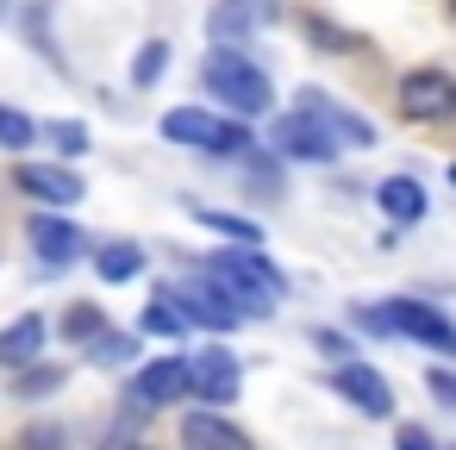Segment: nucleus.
Returning a JSON list of instances; mask_svg holds the SVG:
<instances>
[{"label": "nucleus", "instance_id": "nucleus-16", "mask_svg": "<svg viewBox=\"0 0 456 450\" xmlns=\"http://www.w3.org/2000/svg\"><path fill=\"white\" fill-rule=\"evenodd\" d=\"M375 200H381V213H387L394 225H419V219H425V188H419L412 176H387V182L375 188Z\"/></svg>", "mask_w": 456, "mask_h": 450}, {"label": "nucleus", "instance_id": "nucleus-1", "mask_svg": "<svg viewBox=\"0 0 456 450\" xmlns=\"http://www.w3.org/2000/svg\"><path fill=\"white\" fill-rule=\"evenodd\" d=\"M213 288L232 300V313L244 319V313H275V294L288 288L281 282V269L263 257V250H219L213 257Z\"/></svg>", "mask_w": 456, "mask_h": 450}, {"label": "nucleus", "instance_id": "nucleus-27", "mask_svg": "<svg viewBox=\"0 0 456 450\" xmlns=\"http://www.w3.org/2000/svg\"><path fill=\"white\" fill-rule=\"evenodd\" d=\"M26 450H63V425H32L26 431Z\"/></svg>", "mask_w": 456, "mask_h": 450}, {"label": "nucleus", "instance_id": "nucleus-4", "mask_svg": "<svg viewBox=\"0 0 456 450\" xmlns=\"http://www.w3.org/2000/svg\"><path fill=\"white\" fill-rule=\"evenodd\" d=\"M269 144H275L288 163H338V138H331V126H325V119H313L306 107H300V113H288V119H275Z\"/></svg>", "mask_w": 456, "mask_h": 450}, {"label": "nucleus", "instance_id": "nucleus-7", "mask_svg": "<svg viewBox=\"0 0 456 450\" xmlns=\"http://www.w3.org/2000/svg\"><path fill=\"white\" fill-rule=\"evenodd\" d=\"M338 394L350 400V406H362L369 419H387L394 413V388H387V375L381 369H369V363H338Z\"/></svg>", "mask_w": 456, "mask_h": 450}, {"label": "nucleus", "instance_id": "nucleus-14", "mask_svg": "<svg viewBox=\"0 0 456 450\" xmlns=\"http://www.w3.org/2000/svg\"><path fill=\"white\" fill-rule=\"evenodd\" d=\"M26 238L38 244L45 263H76V257H82V232H76L69 219H57V213H38V219L26 225Z\"/></svg>", "mask_w": 456, "mask_h": 450}, {"label": "nucleus", "instance_id": "nucleus-31", "mask_svg": "<svg viewBox=\"0 0 456 450\" xmlns=\"http://www.w3.org/2000/svg\"><path fill=\"white\" fill-rule=\"evenodd\" d=\"M313 344H319L325 356H344V338H338V331H313Z\"/></svg>", "mask_w": 456, "mask_h": 450}, {"label": "nucleus", "instance_id": "nucleus-26", "mask_svg": "<svg viewBox=\"0 0 456 450\" xmlns=\"http://www.w3.org/2000/svg\"><path fill=\"white\" fill-rule=\"evenodd\" d=\"M51 138H57V151H63V157H82V151H88V132H82L76 119H69V126L57 119V126H51Z\"/></svg>", "mask_w": 456, "mask_h": 450}, {"label": "nucleus", "instance_id": "nucleus-17", "mask_svg": "<svg viewBox=\"0 0 456 450\" xmlns=\"http://www.w3.org/2000/svg\"><path fill=\"white\" fill-rule=\"evenodd\" d=\"M175 300H182V319H200V325H213V331H232V325H238V313L225 307L219 288H182Z\"/></svg>", "mask_w": 456, "mask_h": 450}, {"label": "nucleus", "instance_id": "nucleus-10", "mask_svg": "<svg viewBox=\"0 0 456 450\" xmlns=\"http://www.w3.org/2000/svg\"><path fill=\"white\" fill-rule=\"evenodd\" d=\"M281 20V0H219V7H213V38H244V32H256V26H275Z\"/></svg>", "mask_w": 456, "mask_h": 450}, {"label": "nucleus", "instance_id": "nucleus-15", "mask_svg": "<svg viewBox=\"0 0 456 450\" xmlns=\"http://www.w3.org/2000/svg\"><path fill=\"white\" fill-rule=\"evenodd\" d=\"M38 350H45V319L38 313H20L7 331H0V369H26Z\"/></svg>", "mask_w": 456, "mask_h": 450}, {"label": "nucleus", "instance_id": "nucleus-9", "mask_svg": "<svg viewBox=\"0 0 456 450\" xmlns=\"http://www.w3.org/2000/svg\"><path fill=\"white\" fill-rule=\"evenodd\" d=\"M13 182H20V194H32V200H45V207H76V200H82V176L51 169V163H20Z\"/></svg>", "mask_w": 456, "mask_h": 450}, {"label": "nucleus", "instance_id": "nucleus-33", "mask_svg": "<svg viewBox=\"0 0 456 450\" xmlns=\"http://www.w3.org/2000/svg\"><path fill=\"white\" fill-rule=\"evenodd\" d=\"M132 450H144V444H132Z\"/></svg>", "mask_w": 456, "mask_h": 450}, {"label": "nucleus", "instance_id": "nucleus-11", "mask_svg": "<svg viewBox=\"0 0 456 450\" xmlns=\"http://www.w3.org/2000/svg\"><path fill=\"white\" fill-rule=\"evenodd\" d=\"M300 107H306L313 119H325L338 144H375V126H369L362 113H350V107H338V101H331L325 88H300Z\"/></svg>", "mask_w": 456, "mask_h": 450}, {"label": "nucleus", "instance_id": "nucleus-22", "mask_svg": "<svg viewBox=\"0 0 456 450\" xmlns=\"http://www.w3.org/2000/svg\"><path fill=\"white\" fill-rule=\"evenodd\" d=\"M32 138H38V126L20 107H0V151H26Z\"/></svg>", "mask_w": 456, "mask_h": 450}, {"label": "nucleus", "instance_id": "nucleus-28", "mask_svg": "<svg viewBox=\"0 0 456 450\" xmlns=\"http://www.w3.org/2000/svg\"><path fill=\"white\" fill-rule=\"evenodd\" d=\"M51 388H63V375H57V369H32V375L20 381V394H51Z\"/></svg>", "mask_w": 456, "mask_h": 450}, {"label": "nucleus", "instance_id": "nucleus-21", "mask_svg": "<svg viewBox=\"0 0 456 450\" xmlns=\"http://www.w3.org/2000/svg\"><path fill=\"white\" fill-rule=\"evenodd\" d=\"M132 356H138V344H132L126 331H101V338H94V363H101V369H126Z\"/></svg>", "mask_w": 456, "mask_h": 450}, {"label": "nucleus", "instance_id": "nucleus-29", "mask_svg": "<svg viewBox=\"0 0 456 450\" xmlns=\"http://www.w3.org/2000/svg\"><path fill=\"white\" fill-rule=\"evenodd\" d=\"M394 450H437V444H431V431H419V425H400Z\"/></svg>", "mask_w": 456, "mask_h": 450}, {"label": "nucleus", "instance_id": "nucleus-32", "mask_svg": "<svg viewBox=\"0 0 456 450\" xmlns=\"http://www.w3.org/2000/svg\"><path fill=\"white\" fill-rule=\"evenodd\" d=\"M450 182H456V169H450Z\"/></svg>", "mask_w": 456, "mask_h": 450}, {"label": "nucleus", "instance_id": "nucleus-19", "mask_svg": "<svg viewBox=\"0 0 456 450\" xmlns=\"http://www.w3.org/2000/svg\"><path fill=\"white\" fill-rule=\"evenodd\" d=\"M188 213H194L207 232H225V238H238V244H256V238H263L250 219H232V213H213V207H188Z\"/></svg>", "mask_w": 456, "mask_h": 450}, {"label": "nucleus", "instance_id": "nucleus-13", "mask_svg": "<svg viewBox=\"0 0 456 450\" xmlns=\"http://www.w3.org/2000/svg\"><path fill=\"white\" fill-rule=\"evenodd\" d=\"M182 450H250V431H238L225 413H188L182 419Z\"/></svg>", "mask_w": 456, "mask_h": 450}, {"label": "nucleus", "instance_id": "nucleus-30", "mask_svg": "<svg viewBox=\"0 0 456 450\" xmlns=\"http://www.w3.org/2000/svg\"><path fill=\"white\" fill-rule=\"evenodd\" d=\"M431 394H437L444 406H456V375H444V369H431Z\"/></svg>", "mask_w": 456, "mask_h": 450}, {"label": "nucleus", "instance_id": "nucleus-34", "mask_svg": "<svg viewBox=\"0 0 456 450\" xmlns=\"http://www.w3.org/2000/svg\"><path fill=\"white\" fill-rule=\"evenodd\" d=\"M450 7H456V0H450Z\"/></svg>", "mask_w": 456, "mask_h": 450}, {"label": "nucleus", "instance_id": "nucleus-25", "mask_svg": "<svg viewBox=\"0 0 456 450\" xmlns=\"http://www.w3.org/2000/svg\"><path fill=\"white\" fill-rule=\"evenodd\" d=\"M306 38H313V45H331L338 57H344V51H356V38H350V32H338L331 20H306Z\"/></svg>", "mask_w": 456, "mask_h": 450}, {"label": "nucleus", "instance_id": "nucleus-12", "mask_svg": "<svg viewBox=\"0 0 456 450\" xmlns=\"http://www.w3.org/2000/svg\"><path fill=\"white\" fill-rule=\"evenodd\" d=\"M188 388L200 400H238V363H232V350H200L188 363Z\"/></svg>", "mask_w": 456, "mask_h": 450}, {"label": "nucleus", "instance_id": "nucleus-6", "mask_svg": "<svg viewBox=\"0 0 456 450\" xmlns=\"http://www.w3.org/2000/svg\"><path fill=\"white\" fill-rule=\"evenodd\" d=\"M387 319H394V331L419 338L425 350H437V356H456V325H450L437 307H425V300H387Z\"/></svg>", "mask_w": 456, "mask_h": 450}, {"label": "nucleus", "instance_id": "nucleus-2", "mask_svg": "<svg viewBox=\"0 0 456 450\" xmlns=\"http://www.w3.org/2000/svg\"><path fill=\"white\" fill-rule=\"evenodd\" d=\"M207 88H213V101H225V107H238V113H263L275 94H269V76L244 57V51H232V45H219V51H207Z\"/></svg>", "mask_w": 456, "mask_h": 450}, {"label": "nucleus", "instance_id": "nucleus-20", "mask_svg": "<svg viewBox=\"0 0 456 450\" xmlns=\"http://www.w3.org/2000/svg\"><path fill=\"white\" fill-rule=\"evenodd\" d=\"M188 319H182V307H175V294H157L151 307H144V331H157V338H175Z\"/></svg>", "mask_w": 456, "mask_h": 450}, {"label": "nucleus", "instance_id": "nucleus-23", "mask_svg": "<svg viewBox=\"0 0 456 450\" xmlns=\"http://www.w3.org/2000/svg\"><path fill=\"white\" fill-rule=\"evenodd\" d=\"M163 70H169V45H163V38H151V45L138 51V63H132V82H138V88H151Z\"/></svg>", "mask_w": 456, "mask_h": 450}, {"label": "nucleus", "instance_id": "nucleus-18", "mask_svg": "<svg viewBox=\"0 0 456 450\" xmlns=\"http://www.w3.org/2000/svg\"><path fill=\"white\" fill-rule=\"evenodd\" d=\"M94 269H101V282H132V275L144 269V257H138L132 244H107V250L94 257Z\"/></svg>", "mask_w": 456, "mask_h": 450}, {"label": "nucleus", "instance_id": "nucleus-8", "mask_svg": "<svg viewBox=\"0 0 456 450\" xmlns=\"http://www.w3.org/2000/svg\"><path fill=\"white\" fill-rule=\"evenodd\" d=\"M188 394V363L182 356H163V363H151L138 381H132V406L138 413H157V406H169V400H182Z\"/></svg>", "mask_w": 456, "mask_h": 450}, {"label": "nucleus", "instance_id": "nucleus-5", "mask_svg": "<svg viewBox=\"0 0 456 450\" xmlns=\"http://www.w3.org/2000/svg\"><path fill=\"white\" fill-rule=\"evenodd\" d=\"M400 113L406 119H450L456 113V76L450 70H412L400 76Z\"/></svg>", "mask_w": 456, "mask_h": 450}, {"label": "nucleus", "instance_id": "nucleus-24", "mask_svg": "<svg viewBox=\"0 0 456 450\" xmlns=\"http://www.w3.org/2000/svg\"><path fill=\"white\" fill-rule=\"evenodd\" d=\"M107 331V319H101V307H76V313H63V338H101Z\"/></svg>", "mask_w": 456, "mask_h": 450}, {"label": "nucleus", "instance_id": "nucleus-3", "mask_svg": "<svg viewBox=\"0 0 456 450\" xmlns=\"http://www.w3.org/2000/svg\"><path fill=\"white\" fill-rule=\"evenodd\" d=\"M163 138H169V144H200V151H213V157H238V151H250V132H244V126H225V119L200 113V107H175V113H163Z\"/></svg>", "mask_w": 456, "mask_h": 450}]
</instances>
